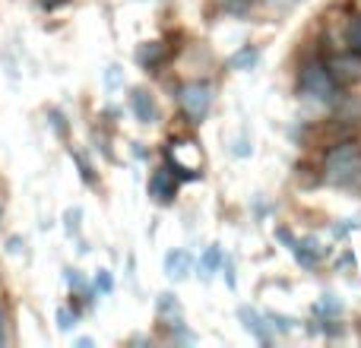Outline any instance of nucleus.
I'll use <instances>...</instances> for the list:
<instances>
[{
  "instance_id": "10",
  "label": "nucleus",
  "mask_w": 361,
  "mask_h": 348,
  "mask_svg": "<svg viewBox=\"0 0 361 348\" xmlns=\"http://www.w3.org/2000/svg\"><path fill=\"white\" fill-rule=\"evenodd\" d=\"M292 256L301 263L305 269H314L320 263V256H324V247H320L317 237H298V244H295Z\"/></svg>"
},
{
  "instance_id": "26",
  "label": "nucleus",
  "mask_w": 361,
  "mask_h": 348,
  "mask_svg": "<svg viewBox=\"0 0 361 348\" xmlns=\"http://www.w3.org/2000/svg\"><path fill=\"white\" fill-rule=\"evenodd\" d=\"M67 228H70V231L80 228V209H70V212H67Z\"/></svg>"
},
{
  "instance_id": "4",
  "label": "nucleus",
  "mask_w": 361,
  "mask_h": 348,
  "mask_svg": "<svg viewBox=\"0 0 361 348\" xmlns=\"http://www.w3.org/2000/svg\"><path fill=\"white\" fill-rule=\"evenodd\" d=\"M238 323L244 326V330L250 333V336L257 339L263 348L267 345H273V333H269V323H267V317L263 313H257L254 307H247V304H241L238 307Z\"/></svg>"
},
{
  "instance_id": "23",
  "label": "nucleus",
  "mask_w": 361,
  "mask_h": 348,
  "mask_svg": "<svg viewBox=\"0 0 361 348\" xmlns=\"http://www.w3.org/2000/svg\"><path fill=\"white\" fill-rule=\"evenodd\" d=\"M222 273H225V285L235 292V288H238V282H235V266H231V263H222Z\"/></svg>"
},
{
  "instance_id": "21",
  "label": "nucleus",
  "mask_w": 361,
  "mask_h": 348,
  "mask_svg": "<svg viewBox=\"0 0 361 348\" xmlns=\"http://www.w3.org/2000/svg\"><path fill=\"white\" fill-rule=\"evenodd\" d=\"M250 143H247V137H241V139H235V143H231V156H238V159H247L250 156Z\"/></svg>"
},
{
  "instance_id": "3",
  "label": "nucleus",
  "mask_w": 361,
  "mask_h": 348,
  "mask_svg": "<svg viewBox=\"0 0 361 348\" xmlns=\"http://www.w3.org/2000/svg\"><path fill=\"white\" fill-rule=\"evenodd\" d=\"M301 92L324 101V105H333L339 95V82L333 80L330 67H324V63H307V67L301 70Z\"/></svg>"
},
{
  "instance_id": "27",
  "label": "nucleus",
  "mask_w": 361,
  "mask_h": 348,
  "mask_svg": "<svg viewBox=\"0 0 361 348\" xmlns=\"http://www.w3.org/2000/svg\"><path fill=\"white\" fill-rule=\"evenodd\" d=\"M6 342V317H4V311H0V345Z\"/></svg>"
},
{
  "instance_id": "15",
  "label": "nucleus",
  "mask_w": 361,
  "mask_h": 348,
  "mask_svg": "<svg viewBox=\"0 0 361 348\" xmlns=\"http://www.w3.org/2000/svg\"><path fill=\"white\" fill-rule=\"evenodd\" d=\"M345 44H349L352 54L361 57V13L358 16H352L349 25H345Z\"/></svg>"
},
{
  "instance_id": "6",
  "label": "nucleus",
  "mask_w": 361,
  "mask_h": 348,
  "mask_svg": "<svg viewBox=\"0 0 361 348\" xmlns=\"http://www.w3.org/2000/svg\"><path fill=\"white\" fill-rule=\"evenodd\" d=\"M130 111L140 124H156V118H159V105L146 89H133L130 92Z\"/></svg>"
},
{
  "instance_id": "8",
  "label": "nucleus",
  "mask_w": 361,
  "mask_h": 348,
  "mask_svg": "<svg viewBox=\"0 0 361 348\" xmlns=\"http://www.w3.org/2000/svg\"><path fill=\"white\" fill-rule=\"evenodd\" d=\"M330 73L333 80L343 86V82H358L361 80V57L358 54H349V57H336L330 63Z\"/></svg>"
},
{
  "instance_id": "25",
  "label": "nucleus",
  "mask_w": 361,
  "mask_h": 348,
  "mask_svg": "<svg viewBox=\"0 0 361 348\" xmlns=\"http://www.w3.org/2000/svg\"><path fill=\"white\" fill-rule=\"evenodd\" d=\"M105 82H108V89H111V86H121V67H108Z\"/></svg>"
},
{
  "instance_id": "5",
  "label": "nucleus",
  "mask_w": 361,
  "mask_h": 348,
  "mask_svg": "<svg viewBox=\"0 0 361 348\" xmlns=\"http://www.w3.org/2000/svg\"><path fill=\"white\" fill-rule=\"evenodd\" d=\"M149 193H152V199H156V203H171V199H175V193H178V174L171 168L156 171V174H152V180H149Z\"/></svg>"
},
{
  "instance_id": "2",
  "label": "nucleus",
  "mask_w": 361,
  "mask_h": 348,
  "mask_svg": "<svg viewBox=\"0 0 361 348\" xmlns=\"http://www.w3.org/2000/svg\"><path fill=\"white\" fill-rule=\"evenodd\" d=\"M212 95H216L212 86L203 80L184 82V86L178 89V105H180V111L187 114L190 124H203L206 120V114H209V108H212Z\"/></svg>"
},
{
  "instance_id": "12",
  "label": "nucleus",
  "mask_w": 361,
  "mask_h": 348,
  "mask_svg": "<svg viewBox=\"0 0 361 348\" xmlns=\"http://www.w3.org/2000/svg\"><path fill=\"white\" fill-rule=\"evenodd\" d=\"M165 57V48L159 42H146V44H140V51H137V61H140V67H146V70H152L159 61Z\"/></svg>"
},
{
  "instance_id": "28",
  "label": "nucleus",
  "mask_w": 361,
  "mask_h": 348,
  "mask_svg": "<svg viewBox=\"0 0 361 348\" xmlns=\"http://www.w3.org/2000/svg\"><path fill=\"white\" fill-rule=\"evenodd\" d=\"M38 4H42V6H44V10H54V6L67 4V0H38Z\"/></svg>"
},
{
  "instance_id": "18",
  "label": "nucleus",
  "mask_w": 361,
  "mask_h": 348,
  "mask_svg": "<svg viewBox=\"0 0 361 348\" xmlns=\"http://www.w3.org/2000/svg\"><path fill=\"white\" fill-rule=\"evenodd\" d=\"M276 241H279L286 250H295V244H298V237H295V231H292V228H286V225H279V228H276Z\"/></svg>"
},
{
  "instance_id": "22",
  "label": "nucleus",
  "mask_w": 361,
  "mask_h": 348,
  "mask_svg": "<svg viewBox=\"0 0 361 348\" xmlns=\"http://www.w3.org/2000/svg\"><path fill=\"white\" fill-rule=\"evenodd\" d=\"M336 269H345V273H352V269H355V254H352V250H345V254L336 260Z\"/></svg>"
},
{
  "instance_id": "29",
  "label": "nucleus",
  "mask_w": 361,
  "mask_h": 348,
  "mask_svg": "<svg viewBox=\"0 0 361 348\" xmlns=\"http://www.w3.org/2000/svg\"><path fill=\"white\" fill-rule=\"evenodd\" d=\"M95 342H92V339H76V348H92Z\"/></svg>"
},
{
  "instance_id": "14",
  "label": "nucleus",
  "mask_w": 361,
  "mask_h": 348,
  "mask_svg": "<svg viewBox=\"0 0 361 348\" xmlns=\"http://www.w3.org/2000/svg\"><path fill=\"white\" fill-rule=\"evenodd\" d=\"M263 317H267V323L273 326L276 333H282V336H288V333L298 330V320L286 317V313H279V311H263Z\"/></svg>"
},
{
  "instance_id": "19",
  "label": "nucleus",
  "mask_w": 361,
  "mask_h": 348,
  "mask_svg": "<svg viewBox=\"0 0 361 348\" xmlns=\"http://www.w3.org/2000/svg\"><path fill=\"white\" fill-rule=\"evenodd\" d=\"M95 288H99L102 294H111L114 292V279L108 269H99V275H95Z\"/></svg>"
},
{
  "instance_id": "16",
  "label": "nucleus",
  "mask_w": 361,
  "mask_h": 348,
  "mask_svg": "<svg viewBox=\"0 0 361 348\" xmlns=\"http://www.w3.org/2000/svg\"><path fill=\"white\" fill-rule=\"evenodd\" d=\"M178 313H180V304H178L175 294H171V292L159 294V317H171V320H175V326H178L180 323Z\"/></svg>"
},
{
  "instance_id": "24",
  "label": "nucleus",
  "mask_w": 361,
  "mask_h": 348,
  "mask_svg": "<svg viewBox=\"0 0 361 348\" xmlns=\"http://www.w3.org/2000/svg\"><path fill=\"white\" fill-rule=\"evenodd\" d=\"M67 282H70V288H82L86 282H82V275H80V269H67Z\"/></svg>"
},
{
  "instance_id": "13",
  "label": "nucleus",
  "mask_w": 361,
  "mask_h": 348,
  "mask_svg": "<svg viewBox=\"0 0 361 348\" xmlns=\"http://www.w3.org/2000/svg\"><path fill=\"white\" fill-rule=\"evenodd\" d=\"M311 311H314V317H339L345 307H343V301H339L336 294H324L320 301H314Z\"/></svg>"
},
{
  "instance_id": "11",
  "label": "nucleus",
  "mask_w": 361,
  "mask_h": 348,
  "mask_svg": "<svg viewBox=\"0 0 361 348\" xmlns=\"http://www.w3.org/2000/svg\"><path fill=\"white\" fill-rule=\"evenodd\" d=\"M257 61H260V48H257V44H244L241 51H235V54L228 57V67L231 70H244V73H247V70L257 67Z\"/></svg>"
},
{
  "instance_id": "1",
  "label": "nucleus",
  "mask_w": 361,
  "mask_h": 348,
  "mask_svg": "<svg viewBox=\"0 0 361 348\" xmlns=\"http://www.w3.org/2000/svg\"><path fill=\"white\" fill-rule=\"evenodd\" d=\"M326 180L336 187H358L361 184V146L358 143H336L324 159Z\"/></svg>"
},
{
  "instance_id": "7",
  "label": "nucleus",
  "mask_w": 361,
  "mask_h": 348,
  "mask_svg": "<svg viewBox=\"0 0 361 348\" xmlns=\"http://www.w3.org/2000/svg\"><path fill=\"white\" fill-rule=\"evenodd\" d=\"M190 269H193V256L187 250H169L165 254V275L171 282H184L190 275Z\"/></svg>"
},
{
  "instance_id": "17",
  "label": "nucleus",
  "mask_w": 361,
  "mask_h": 348,
  "mask_svg": "<svg viewBox=\"0 0 361 348\" xmlns=\"http://www.w3.org/2000/svg\"><path fill=\"white\" fill-rule=\"evenodd\" d=\"M76 326V313L70 311V307H61V311H57V330L61 333H70Z\"/></svg>"
},
{
  "instance_id": "9",
  "label": "nucleus",
  "mask_w": 361,
  "mask_h": 348,
  "mask_svg": "<svg viewBox=\"0 0 361 348\" xmlns=\"http://www.w3.org/2000/svg\"><path fill=\"white\" fill-rule=\"evenodd\" d=\"M222 263H225L222 244H212V247H206V250H203V256H200V263H197V275H200V282H212V275H219Z\"/></svg>"
},
{
  "instance_id": "20",
  "label": "nucleus",
  "mask_w": 361,
  "mask_h": 348,
  "mask_svg": "<svg viewBox=\"0 0 361 348\" xmlns=\"http://www.w3.org/2000/svg\"><path fill=\"white\" fill-rule=\"evenodd\" d=\"M352 228H361L358 218H349V222H343V225H333V237H339V241H343V237L349 235Z\"/></svg>"
}]
</instances>
